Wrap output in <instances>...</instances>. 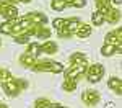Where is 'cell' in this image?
Here are the masks:
<instances>
[{"label": "cell", "instance_id": "2", "mask_svg": "<svg viewBox=\"0 0 122 108\" xmlns=\"http://www.w3.org/2000/svg\"><path fill=\"white\" fill-rule=\"evenodd\" d=\"M2 88L5 90V93L10 95V97H16L21 90H25V88H28V82L25 80V79H8L7 82H3L2 84Z\"/></svg>", "mask_w": 122, "mask_h": 108}, {"label": "cell", "instance_id": "33", "mask_svg": "<svg viewBox=\"0 0 122 108\" xmlns=\"http://www.w3.org/2000/svg\"><path fill=\"white\" fill-rule=\"evenodd\" d=\"M112 3H116V5H121L122 0H111V5H112Z\"/></svg>", "mask_w": 122, "mask_h": 108}, {"label": "cell", "instance_id": "3", "mask_svg": "<svg viewBox=\"0 0 122 108\" xmlns=\"http://www.w3.org/2000/svg\"><path fill=\"white\" fill-rule=\"evenodd\" d=\"M104 75V66L103 64H93V66H88L86 69V77H88V82L91 84H96L99 82Z\"/></svg>", "mask_w": 122, "mask_h": 108}, {"label": "cell", "instance_id": "12", "mask_svg": "<svg viewBox=\"0 0 122 108\" xmlns=\"http://www.w3.org/2000/svg\"><path fill=\"white\" fill-rule=\"evenodd\" d=\"M107 87L111 88L116 95H121L122 93V80L119 77H111L107 80Z\"/></svg>", "mask_w": 122, "mask_h": 108}, {"label": "cell", "instance_id": "27", "mask_svg": "<svg viewBox=\"0 0 122 108\" xmlns=\"http://www.w3.org/2000/svg\"><path fill=\"white\" fill-rule=\"evenodd\" d=\"M52 25H54V28L59 31V29L65 28V18H56L54 21H52Z\"/></svg>", "mask_w": 122, "mask_h": 108}, {"label": "cell", "instance_id": "26", "mask_svg": "<svg viewBox=\"0 0 122 108\" xmlns=\"http://www.w3.org/2000/svg\"><path fill=\"white\" fill-rule=\"evenodd\" d=\"M8 79H11V72H10L8 69H3V67H0V84L7 82Z\"/></svg>", "mask_w": 122, "mask_h": 108}, {"label": "cell", "instance_id": "18", "mask_svg": "<svg viewBox=\"0 0 122 108\" xmlns=\"http://www.w3.org/2000/svg\"><path fill=\"white\" fill-rule=\"evenodd\" d=\"M16 21L18 20H8V21H5V23H2L0 25V34H10V31H11V28L16 25Z\"/></svg>", "mask_w": 122, "mask_h": 108}, {"label": "cell", "instance_id": "29", "mask_svg": "<svg viewBox=\"0 0 122 108\" xmlns=\"http://www.w3.org/2000/svg\"><path fill=\"white\" fill-rule=\"evenodd\" d=\"M57 36H59V38H70V36H73V34H72L68 29L62 28V29H59V31H57Z\"/></svg>", "mask_w": 122, "mask_h": 108}, {"label": "cell", "instance_id": "5", "mask_svg": "<svg viewBox=\"0 0 122 108\" xmlns=\"http://www.w3.org/2000/svg\"><path fill=\"white\" fill-rule=\"evenodd\" d=\"M99 100H101V95H99V92L98 90H85L83 93H81V102H83L86 107H94V105H98L99 103Z\"/></svg>", "mask_w": 122, "mask_h": 108}, {"label": "cell", "instance_id": "11", "mask_svg": "<svg viewBox=\"0 0 122 108\" xmlns=\"http://www.w3.org/2000/svg\"><path fill=\"white\" fill-rule=\"evenodd\" d=\"M59 46L54 41H44L42 44H39V54H56Z\"/></svg>", "mask_w": 122, "mask_h": 108}, {"label": "cell", "instance_id": "31", "mask_svg": "<svg viewBox=\"0 0 122 108\" xmlns=\"http://www.w3.org/2000/svg\"><path fill=\"white\" fill-rule=\"evenodd\" d=\"M49 108H68V107H64V105H60V103H51Z\"/></svg>", "mask_w": 122, "mask_h": 108}, {"label": "cell", "instance_id": "17", "mask_svg": "<svg viewBox=\"0 0 122 108\" xmlns=\"http://www.w3.org/2000/svg\"><path fill=\"white\" fill-rule=\"evenodd\" d=\"M91 31H93V28H91L90 25H86V23H81V25L78 26V29L75 31V34L78 36V38H88V36L91 34Z\"/></svg>", "mask_w": 122, "mask_h": 108}, {"label": "cell", "instance_id": "23", "mask_svg": "<svg viewBox=\"0 0 122 108\" xmlns=\"http://www.w3.org/2000/svg\"><path fill=\"white\" fill-rule=\"evenodd\" d=\"M51 100H47V98H38L36 102H34V108H49L51 107Z\"/></svg>", "mask_w": 122, "mask_h": 108}, {"label": "cell", "instance_id": "6", "mask_svg": "<svg viewBox=\"0 0 122 108\" xmlns=\"http://www.w3.org/2000/svg\"><path fill=\"white\" fill-rule=\"evenodd\" d=\"M104 44H112L116 48H122V29L121 28H116L112 31H109L104 38Z\"/></svg>", "mask_w": 122, "mask_h": 108}, {"label": "cell", "instance_id": "8", "mask_svg": "<svg viewBox=\"0 0 122 108\" xmlns=\"http://www.w3.org/2000/svg\"><path fill=\"white\" fill-rule=\"evenodd\" d=\"M33 36H36L38 39H49L51 38V29L46 25H34Z\"/></svg>", "mask_w": 122, "mask_h": 108}, {"label": "cell", "instance_id": "20", "mask_svg": "<svg viewBox=\"0 0 122 108\" xmlns=\"http://www.w3.org/2000/svg\"><path fill=\"white\" fill-rule=\"evenodd\" d=\"M51 7H52V10H56V11H64L67 8V3H65V0H52L51 2Z\"/></svg>", "mask_w": 122, "mask_h": 108}, {"label": "cell", "instance_id": "10", "mask_svg": "<svg viewBox=\"0 0 122 108\" xmlns=\"http://www.w3.org/2000/svg\"><path fill=\"white\" fill-rule=\"evenodd\" d=\"M119 20H121V11L117 8H112V7H111V8L104 13V21H107V23H111V25L119 23Z\"/></svg>", "mask_w": 122, "mask_h": 108}, {"label": "cell", "instance_id": "1", "mask_svg": "<svg viewBox=\"0 0 122 108\" xmlns=\"http://www.w3.org/2000/svg\"><path fill=\"white\" fill-rule=\"evenodd\" d=\"M33 70H38V72H52V74H60L64 72V66L60 62H56V61H49V59H36L34 66H33Z\"/></svg>", "mask_w": 122, "mask_h": 108}, {"label": "cell", "instance_id": "19", "mask_svg": "<svg viewBox=\"0 0 122 108\" xmlns=\"http://www.w3.org/2000/svg\"><path fill=\"white\" fill-rule=\"evenodd\" d=\"M94 3H96V7H98V11H101L103 15L112 7V5H111V0H94Z\"/></svg>", "mask_w": 122, "mask_h": 108}, {"label": "cell", "instance_id": "9", "mask_svg": "<svg viewBox=\"0 0 122 108\" xmlns=\"http://www.w3.org/2000/svg\"><path fill=\"white\" fill-rule=\"evenodd\" d=\"M25 18H28L33 25H46L47 23V17L39 13V11H31L28 15H25Z\"/></svg>", "mask_w": 122, "mask_h": 108}, {"label": "cell", "instance_id": "32", "mask_svg": "<svg viewBox=\"0 0 122 108\" xmlns=\"http://www.w3.org/2000/svg\"><path fill=\"white\" fill-rule=\"evenodd\" d=\"M104 108H116V105H114L112 102H109V103H106V107Z\"/></svg>", "mask_w": 122, "mask_h": 108}, {"label": "cell", "instance_id": "21", "mask_svg": "<svg viewBox=\"0 0 122 108\" xmlns=\"http://www.w3.org/2000/svg\"><path fill=\"white\" fill-rule=\"evenodd\" d=\"M91 21H93L94 26H101L104 23V15L101 11H94L93 15H91Z\"/></svg>", "mask_w": 122, "mask_h": 108}, {"label": "cell", "instance_id": "13", "mask_svg": "<svg viewBox=\"0 0 122 108\" xmlns=\"http://www.w3.org/2000/svg\"><path fill=\"white\" fill-rule=\"evenodd\" d=\"M70 64H76V66H88V57L83 52H73L70 56Z\"/></svg>", "mask_w": 122, "mask_h": 108}, {"label": "cell", "instance_id": "30", "mask_svg": "<svg viewBox=\"0 0 122 108\" xmlns=\"http://www.w3.org/2000/svg\"><path fill=\"white\" fill-rule=\"evenodd\" d=\"M5 2H7V3H10V5H13L15 2H21V3H29L31 0H5Z\"/></svg>", "mask_w": 122, "mask_h": 108}, {"label": "cell", "instance_id": "4", "mask_svg": "<svg viewBox=\"0 0 122 108\" xmlns=\"http://www.w3.org/2000/svg\"><path fill=\"white\" fill-rule=\"evenodd\" d=\"M86 69H88V66L70 64V67L64 69V74H65V79H68V80H76L78 77H81V75L86 74Z\"/></svg>", "mask_w": 122, "mask_h": 108}, {"label": "cell", "instance_id": "24", "mask_svg": "<svg viewBox=\"0 0 122 108\" xmlns=\"http://www.w3.org/2000/svg\"><path fill=\"white\" fill-rule=\"evenodd\" d=\"M67 7H76V8H83L86 5V0H65Z\"/></svg>", "mask_w": 122, "mask_h": 108}, {"label": "cell", "instance_id": "34", "mask_svg": "<svg viewBox=\"0 0 122 108\" xmlns=\"http://www.w3.org/2000/svg\"><path fill=\"white\" fill-rule=\"evenodd\" d=\"M0 108H8L7 105H3V103H0Z\"/></svg>", "mask_w": 122, "mask_h": 108}, {"label": "cell", "instance_id": "28", "mask_svg": "<svg viewBox=\"0 0 122 108\" xmlns=\"http://www.w3.org/2000/svg\"><path fill=\"white\" fill-rule=\"evenodd\" d=\"M29 38H31V36H28V34H21V36H16L15 41H16L18 44H29Z\"/></svg>", "mask_w": 122, "mask_h": 108}, {"label": "cell", "instance_id": "7", "mask_svg": "<svg viewBox=\"0 0 122 108\" xmlns=\"http://www.w3.org/2000/svg\"><path fill=\"white\" fill-rule=\"evenodd\" d=\"M0 15L5 20H15L18 17V10L15 5H10L7 2H2L0 3Z\"/></svg>", "mask_w": 122, "mask_h": 108}, {"label": "cell", "instance_id": "25", "mask_svg": "<svg viewBox=\"0 0 122 108\" xmlns=\"http://www.w3.org/2000/svg\"><path fill=\"white\" fill-rule=\"evenodd\" d=\"M26 52H29V54H33V56L38 57V56H39V44H38V43H29Z\"/></svg>", "mask_w": 122, "mask_h": 108}, {"label": "cell", "instance_id": "14", "mask_svg": "<svg viewBox=\"0 0 122 108\" xmlns=\"http://www.w3.org/2000/svg\"><path fill=\"white\" fill-rule=\"evenodd\" d=\"M36 56H33V54H29V52H23L21 54V57H20V62L25 66V67L31 69L33 66H34V62H36Z\"/></svg>", "mask_w": 122, "mask_h": 108}, {"label": "cell", "instance_id": "22", "mask_svg": "<svg viewBox=\"0 0 122 108\" xmlns=\"http://www.w3.org/2000/svg\"><path fill=\"white\" fill-rule=\"evenodd\" d=\"M76 88V82L75 80H68L65 79L64 82H62V90H65V92H73Z\"/></svg>", "mask_w": 122, "mask_h": 108}, {"label": "cell", "instance_id": "16", "mask_svg": "<svg viewBox=\"0 0 122 108\" xmlns=\"http://www.w3.org/2000/svg\"><path fill=\"white\" fill-rule=\"evenodd\" d=\"M121 51H122V48H116L112 44H104L101 48V54L109 57V56H114V54H121Z\"/></svg>", "mask_w": 122, "mask_h": 108}, {"label": "cell", "instance_id": "35", "mask_svg": "<svg viewBox=\"0 0 122 108\" xmlns=\"http://www.w3.org/2000/svg\"><path fill=\"white\" fill-rule=\"evenodd\" d=\"M0 3H2V2H0Z\"/></svg>", "mask_w": 122, "mask_h": 108}, {"label": "cell", "instance_id": "15", "mask_svg": "<svg viewBox=\"0 0 122 108\" xmlns=\"http://www.w3.org/2000/svg\"><path fill=\"white\" fill-rule=\"evenodd\" d=\"M81 25L80 18H65V29H68L72 34H75V31L78 29V26Z\"/></svg>", "mask_w": 122, "mask_h": 108}]
</instances>
